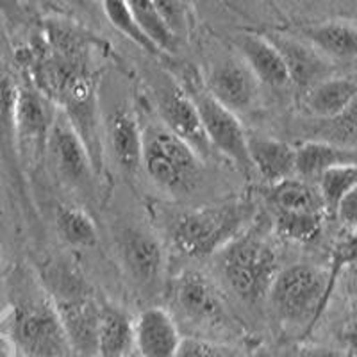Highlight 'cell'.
<instances>
[{"label":"cell","mask_w":357,"mask_h":357,"mask_svg":"<svg viewBox=\"0 0 357 357\" xmlns=\"http://www.w3.org/2000/svg\"><path fill=\"white\" fill-rule=\"evenodd\" d=\"M4 2H6V0H0V6H2V4H4Z\"/></svg>","instance_id":"41"},{"label":"cell","mask_w":357,"mask_h":357,"mask_svg":"<svg viewBox=\"0 0 357 357\" xmlns=\"http://www.w3.org/2000/svg\"><path fill=\"white\" fill-rule=\"evenodd\" d=\"M357 98V84L347 77H327L305 93V106L318 120H333Z\"/></svg>","instance_id":"21"},{"label":"cell","mask_w":357,"mask_h":357,"mask_svg":"<svg viewBox=\"0 0 357 357\" xmlns=\"http://www.w3.org/2000/svg\"><path fill=\"white\" fill-rule=\"evenodd\" d=\"M259 81L240 56L216 63L207 73L204 88L216 102L232 113H243L259 97Z\"/></svg>","instance_id":"12"},{"label":"cell","mask_w":357,"mask_h":357,"mask_svg":"<svg viewBox=\"0 0 357 357\" xmlns=\"http://www.w3.org/2000/svg\"><path fill=\"white\" fill-rule=\"evenodd\" d=\"M107 146L118 168L134 174L142 168L143 129L139 120L129 107H116L107 118Z\"/></svg>","instance_id":"17"},{"label":"cell","mask_w":357,"mask_h":357,"mask_svg":"<svg viewBox=\"0 0 357 357\" xmlns=\"http://www.w3.org/2000/svg\"><path fill=\"white\" fill-rule=\"evenodd\" d=\"M236 49L259 84L280 89L289 86V73L279 50L264 34L243 33L236 36Z\"/></svg>","instance_id":"18"},{"label":"cell","mask_w":357,"mask_h":357,"mask_svg":"<svg viewBox=\"0 0 357 357\" xmlns=\"http://www.w3.org/2000/svg\"><path fill=\"white\" fill-rule=\"evenodd\" d=\"M341 275L345 279V288L350 296V301H352V304L357 307V264L345 268Z\"/></svg>","instance_id":"36"},{"label":"cell","mask_w":357,"mask_h":357,"mask_svg":"<svg viewBox=\"0 0 357 357\" xmlns=\"http://www.w3.org/2000/svg\"><path fill=\"white\" fill-rule=\"evenodd\" d=\"M357 186V165H343L331 168L318 178V191L325 213L336 215L340 202Z\"/></svg>","instance_id":"26"},{"label":"cell","mask_w":357,"mask_h":357,"mask_svg":"<svg viewBox=\"0 0 357 357\" xmlns=\"http://www.w3.org/2000/svg\"><path fill=\"white\" fill-rule=\"evenodd\" d=\"M352 264H357V229H347L345 234L334 243L333 254H331V266L327 270L331 296L343 270Z\"/></svg>","instance_id":"31"},{"label":"cell","mask_w":357,"mask_h":357,"mask_svg":"<svg viewBox=\"0 0 357 357\" xmlns=\"http://www.w3.org/2000/svg\"><path fill=\"white\" fill-rule=\"evenodd\" d=\"M9 336L29 357H66L72 352L50 298H33L18 305L13 312Z\"/></svg>","instance_id":"6"},{"label":"cell","mask_w":357,"mask_h":357,"mask_svg":"<svg viewBox=\"0 0 357 357\" xmlns=\"http://www.w3.org/2000/svg\"><path fill=\"white\" fill-rule=\"evenodd\" d=\"M324 215L320 213L275 211V232L289 241L307 243L321 232Z\"/></svg>","instance_id":"27"},{"label":"cell","mask_w":357,"mask_h":357,"mask_svg":"<svg viewBox=\"0 0 357 357\" xmlns=\"http://www.w3.org/2000/svg\"><path fill=\"white\" fill-rule=\"evenodd\" d=\"M266 199L275 207V211L320 213V215L325 213L318 188L296 175L280 183L268 184Z\"/></svg>","instance_id":"23"},{"label":"cell","mask_w":357,"mask_h":357,"mask_svg":"<svg viewBox=\"0 0 357 357\" xmlns=\"http://www.w3.org/2000/svg\"><path fill=\"white\" fill-rule=\"evenodd\" d=\"M158 113L161 123L183 139L204 159L211 155V143L207 139L195 102L181 82L172 81L158 91Z\"/></svg>","instance_id":"9"},{"label":"cell","mask_w":357,"mask_h":357,"mask_svg":"<svg viewBox=\"0 0 357 357\" xmlns=\"http://www.w3.org/2000/svg\"><path fill=\"white\" fill-rule=\"evenodd\" d=\"M172 304L188 324L216 329L227 327V309L218 288L199 270H184L172 282Z\"/></svg>","instance_id":"8"},{"label":"cell","mask_w":357,"mask_h":357,"mask_svg":"<svg viewBox=\"0 0 357 357\" xmlns=\"http://www.w3.org/2000/svg\"><path fill=\"white\" fill-rule=\"evenodd\" d=\"M312 130L314 136L311 139H324V142L357 149V98L345 113H341L333 120H320V123L312 127Z\"/></svg>","instance_id":"29"},{"label":"cell","mask_w":357,"mask_h":357,"mask_svg":"<svg viewBox=\"0 0 357 357\" xmlns=\"http://www.w3.org/2000/svg\"><path fill=\"white\" fill-rule=\"evenodd\" d=\"M190 97L195 102L202 120L207 139L211 143L213 151H218L231 162L243 172H250L252 165L248 159L247 130L240 122L238 114L223 107L216 102L204 88V81H195L190 77L188 84H183Z\"/></svg>","instance_id":"7"},{"label":"cell","mask_w":357,"mask_h":357,"mask_svg":"<svg viewBox=\"0 0 357 357\" xmlns=\"http://www.w3.org/2000/svg\"><path fill=\"white\" fill-rule=\"evenodd\" d=\"M302 40L327 59H357V24L349 20H325L301 27Z\"/></svg>","instance_id":"19"},{"label":"cell","mask_w":357,"mask_h":357,"mask_svg":"<svg viewBox=\"0 0 357 357\" xmlns=\"http://www.w3.org/2000/svg\"><path fill=\"white\" fill-rule=\"evenodd\" d=\"M202 158L161 122L143 129L142 168L152 183L175 195L188 193L202 177Z\"/></svg>","instance_id":"4"},{"label":"cell","mask_w":357,"mask_h":357,"mask_svg":"<svg viewBox=\"0 0 357 357\" xmlns=\"http://www.w3.org/2000/svg\"><path fill=\"white\" fill-rule=\"evenodd\" d=\"M175 357H240L231 345L206 337H183Z\"/></svg>","instance_id":"32"},{"label":"cell","mask_w":357,"mask_h":357,"mask_svg":"<svg viewBox=\"0 0 357 357\" xmlns=\"http://www.w3.org/2000/svg\"><path fill=\"white\" fill-rule=\"evenodd\" d=\"M20 86L11 70L0 63V143L15 139V111Z\"/></svg>","instance_id":"30"},{"label":"cell","mask_w":357,"mask_h":357,"mask_svg":"<svg viewBox=\"0 0 357 357\" xmlns=\"http://www.w3.org/2000/svg\"><path fill=\"white\" fill-rule=\"evenodd\" d=\"M102 8H104L107 20L118 33H122L134 45H138L139 49L152 56L162 54L161 49L152 41V38L145 33V29L139 25L138 18L134 17V13L130 11L126 0H102Z\"/></svg>","instance_id":"25"},{"label":"cell","mask_w":357,"mask_h":357,"mask_svg":"<svg viewBox=\"0 0 357 357\" xmlns=\"http://www.w3.org/2000/svg\"><path fill=\"white\" fill-rule=\"evenodd\" d=\"M345 341H347V347H349V356L357 357V318L349 325V327H347Z\"/></svg>","instance_id":"38"},{"label":"cell","mask_w":357,"mask_h":357,"mask_svg":"<svg viewBox=\"0 0 357 357\" xmlns=\"http://www.w3.org/2000/svg\"><path fill=\"white\" fill-rule=\"evenodd\" d=\"M266 301L284 327L309 334L331 301L329 275L314 264H291L277 273Z\"/></svg>","instance_id":"2"},{"label":"cell","mask_w":357,"mask_h":357,"mask_svg":"<svg viewBox=\"0 0 357 357\" xmlns=\"http://www.w3.org/2000/svg\"><path fill=\"white\" fill-rule=\"evenodd\" d=\"M118 254L123 270L138 286L151 288L165 273V250L151 231L142 227H123L116 238Z\"/></svg>","instance_id":"13"},{"label":"cell","mask_w":357,"mask_h":357,"mask_svg":"<svg viewBox=\"0 0 357 357\" xmlns=\"http://www.w3.org/2000/svg\"><path fill=\"white\" fill-rule=\"evenodd\" d=\"M59 107L36 88H20L15 111V139L24 154L41 155L47 152L50 130Z\"/></svg>","instance_id":"10"},{"label":"cell","mask_w":357,"mask_h":357,"mask_svg":"<svg viewBox=\"0 0 357 357\" xmlns=\"http://www.w3.org/2000/svg\"><path fill=\"white\" fill-rule=\"evenodd\" d=\"M245 357H272V352H270L268 349H263V347H261V349H256L254 352H250L248 356H245Z\"/></svg>","instance_id":"39"},{"label":"cell","mask_w":357,"mask_h":357,"mask_svg":"<svg viewBox=\"0 0 357 357\" xmlns=\"http://www.w3.org/2000/svg\"><path fill=\"white\" fill-rule=\"evenodd\" d=\"M183 336L170 312L149 307L134 320V349L142 357H175Z\"/></svg>","instance_id":"15"},{"label":"cell","mask_w":357,"mask_h":357,"mask_svg":"<svg viewBox=\"0 0 357 357\" xmlns=\"http://www.w3.org/2000/svg\"><path fill=\"white\" fill-rule=\"evenodd\" d=\"M134 349V321L114 305H102L95 357H129Z\"/></svg>","instance_id":"22"},{"label":"cell","mask_w":357,"mask_h":357,"mask_svg":"<svg viewBox=\"0 0 357 357\" xmlns=\"http://www.w3.org/2000/svg\"><path fill=\"white\" fill-rule=\"evenodd\" d=\"M47 152L59 175L72 186H88L97 174L84 142L61 109L50 130Z\"/></svg>","instance_id":"11"},{"label":"cell","mask_w":357,"mask_h":357,"mask_svg":"<svg viewBox=\"0 0 357 357\" xmlns=\"http://www.w3.org/2000/svg\"><path fill=\"white\" fill-rule=\"evenodd\" d=\"M56 295L50 296L68 337L72 352L82 357L97 356V336L102 307L82 286V280L61 270Z\"/></svg>","instance_id":"5"},{"label":"cell","mask_w":357,"mask_h":357,"mask_svg":"<svg viewBox=\"0 0 357 357\" xmlns=\"http://www.w3.org/2000/svg\"><path fill=\"white\" fill-rule=\"evenodd\" d=\"M295 357H350L349 352L334 347H325V345H307L302 347Z\"/></svg>","instance_id":"35"},{"label":"cell","mask_w":357,"mask_h":357,"mask_svg":"<svg viewBox=\"0 0 357 357\" xmlns=\"http://www.w3.org/2000/svg\"><path fill=\"white\" fill-rule=\"evenodd\" d=\"M17 343L6 333H0V357H17Z\"/></svg>","instance_id":"37"},{"label":"cell","mask_w":357,"mask_h":357,"mask_svg":"<svg viewBox=\"0 0 357 357\" xmlns=\"http://www.w3.org/2000/svg\"><path fill=\"white\" fill-rule=\"evenodd\" d=\"M161 20L167 24L175 36L188 33V4L186 0H152Z\"/></svg>","instance_id":"33"},{"label":"cell","mask_w":357,"mask_h":357,"mask_svg":"<svg viewBox=\"0 0 357 357\" xmlns=\"http://www.w3.org/2000/svg\"><path fill=\"white\" fill-rule=\"evenodd\" d=\"M247 149L252 170L266 184L295 177L296 146L261 132H247Z\"/></svg>","instance_id":"16"},{"label":"cell","mask_w":357,"mask_h":357,"mask_svg":"<svg viewBox=\"0 0 357 357\" xmlns=\"http://www.w3.org/2000/svg\"><path fill=\"white\" fill-rule=\"evenodd\" d=\"M343 165H357V149L324 139H307L296 146V177L309 183L318 181L331 168Z\"/></svg>","instance_id":"20"},{"label":"cell","mask_w":357,"mask_h":357,"mask_svg":"<svg viewBox=\"0 0 357 357\" xmlns=\"http://www.w3.org/2000/svg\"><path fill=\"white\" fill-rule=\"evenodd\" d=\"M56 231L65 243L72 247H93L98 241V231L91 216L79 207L63 206L56 211Z\"/></svg>","instance_id":"24"},{"label":"cell","mask_w":357,"mask_h":357,"mask_svg":"<svg viewBox=\"0 0 357 357\" xmlns=\"http://www.w3.org/2000/svg\"><path fill=\"white\" fill-rule=\"evenodd\" d=\"M336 216L347 229H357V186L341 200L336 209Z\"/></svg>","instance_id":"34"},{"label":"cell","mask_w":357,"mask_h":357,"mask_svg":"<svg viewBox=\"0 0 357 357\" xmlns=\"http://www.w3.org/2000/svg\"><path fill=\"white\" fill-rule=\"evenodd\" d=\"M254 215L250 202H227L178 211L168 222L170 241L191 259L215 256L241 234Z\"/></svg>","instance_id":"1"},{"label":"cell","mask_w":357,"mask_h":357,"mask_svg":"<svg viewBox=\"0 0 357 357\" xmlns=\"http://www.w3.org/2000/svg\"><path fill=\"white\" fill-rule=\"evenodd\" d=\"M215 256L229 289L250 304L266 298L268 289L280 272L275 248L266 238L252 231L236 236Z\"/></svg>","instance_id":"3"},{"label":"cell","mask_w":357,"mask_h":357,"mask_svg":"<svg viewBox=\"0 0 357 357\" xmlns=\"http://www.w3.org/2000/svg\"><path fill=\"white\" fill-rule=\"evenodd\" d=\"M200 2H220V0H200Z\"/></svg>","instance_id":"40"},{"label":"cell","mask_w":357,"mask_h":357,"mask_svg":"<svg viewBox=\"0 0 357 357\" xmlns=\"http://www.w3.org/2000/svg\"><path fill=\"white\" fill-rule=\"evenodd\" d=\"M279 50L289 73V82L307 93L312 86L331 77V63L314 47L302 38H293L282 33L264 34Z\"/></svg>","instance_id":"14"},{"label":"cell","mask_w":357,"mask_h":357,"mask_svg":"<svg viewBox=\"0 0 357 357\" xmlns=\"http://www.w3.org/2000/svg\"><path fill=\"white\" fill-rule=\"evenodd\" d=\"M126 2L130 8V11L134 13V17L138 18L139 25L145 29V33L161 49V52H175L178 38L161 20L154 4H152V0H126Z\"/></svg>","instance_id":"28"}]
</instances>
